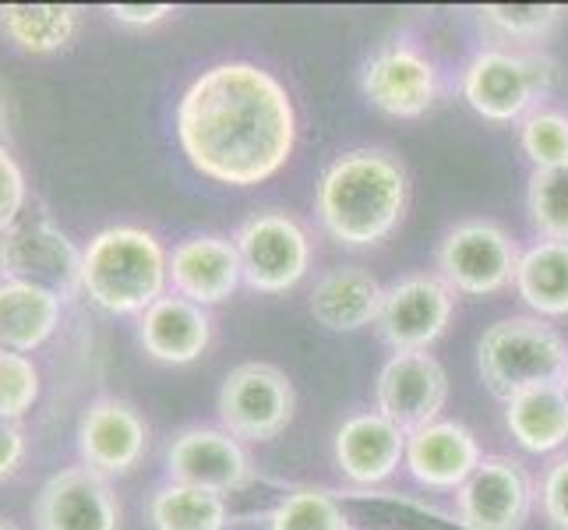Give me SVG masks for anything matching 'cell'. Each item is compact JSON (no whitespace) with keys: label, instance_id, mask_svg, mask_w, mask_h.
<instances>
[{"label":"cell","instance_id":"obj_1","mask_svg":"<svg viewBox=\"0 0 568 530\" xmlns=\"http://www.w3.org/2000/svg\"><path fill=\"white\" fill-rule=\"evenodd\" d=\"M173 128L187 163L230 188L265 184L297 149V107L290 89L251 61L205 68L184 89Z\"/></svg>","mask_w":568,"mask_h":530},{"label":"cell","instance_id":"obj_2","mask_svg":"<svg viewBox=\"0 0 568 530\" xmlns=\"http://www.w3.org/2000/svg\"><path fill=\"white\" fill-rule=\"evenodd\" d=\"M409 206V173L385 149H349L336 156L315 188L325 233L343 248H375L399 230Z\"/></svg>","mask_w":568,"mask_h":530},{"label":"cell","instance_id":"obj_3","mask_svg":"<svg viewBox=\"0 0 568 530\" xmlns=\"http://www.w3.org/2000/svg\"><path fill=\"white\" fill-rule=\"evenodd\" d=\"M82 290L110 316H145L170 290V251L145 227H106L82 248Z\"/></svg>","mask_w":568,"mask_h":530},{"label":"cell","instance_id":"obj_4","mask_svg":"<svg viewBox=\"0 0 568 530\" xmlns=\"http://www.w3.org/2000/svg\"><path fill=\"white\" fill-rule=\"evenodd\" d=\"M555 61L534 50L487 47L469 57L459 89L469 110L491 124H519L544 107L555 86Z\"/></svg>","mask_w":568,"mask_h":530},{"label":"cell","instance_id":"obj_5","mask_svg":"<svg viewBox=\"0 0 568 530\" xmlns=\"http://www.w3.org/2000/svg\"><path fill=\"white\" fill-rule=\"evenodd\" d=\"M568 364L565 337L544 319L513 316L484 329L477 343V368L484 386L505 403L523 389L544 382H561Z\"/></svg>","mask_w":568,"mask_h":530},{"label":"cell","instance_id":"obj_6","mask_svg":"<svg viewBox=\"0 0 568 530\" xmlns=\"http://www.w3.org/2000/svg\"><path fill=\"white\" fill-rule=\"evenodd\" d=\"M519 244L495 220H463L438 244V277L466 298H491L516 283Z\"/></svg>","mask_w":568,"mask_h":530},{"label":"cell","instance_id":"obj_7","mask_svg":"<svg viewBox=\"0 0 568 530\" xmlns=\"http://www.w3.org/2000/svg\"><path fill=\"white\" fill-rule=\"evenodd\" d=\"M220 428L241 442H268L283 436L297 410V392L286 371L265 361L237 364L220 386Z\"/></svg>","mask_w":568,"mask_h":530},{"label":"cell","instance_id":"obj_8","mask_svg":"<svg viewBox=\"0 0 568 530\" xmlns=\"http://www.w3.org/2000/svg\"><path fill=\"white\" fill-rule=\"evenodd\" d=\"M244 283L254 293H286L297 287L311 269V238L301 220L286 212H254L233 233Z\"/></svg>","mask_w":568,"mask_h":530},{"label":"cell","instance_id":"obj_9","mask_svg":"<svg viewBox=\"0 0 568 530\" xmlns=\"http://www.w3.org/2000/svg\"><path fill=\"white\" fill-rule=\"evenodd\" d=\"M0 277L53 290L68 301L82 290V248H74L68 233L47 216L18 220L0 238Z\"/></svg>","mask_w":568,"mask_h":530},{"label":"cell","instance_id":"obj_10","mask_svg":"<svg viewBox=\"0 0 568 530\" xmlns=\"http://www.w3.org/2000/svg\"><path fill=\"white\" fill-rule=\"evenodd\" d=\"M361 89L371 107L388 117L414 121L435 107L442 92L438 64L414 43H385L364 61Z\"/></svg>","mask_w":568,"mask_h":530},{"label":"cell","instance_id":"obj_11","mask_svg":"<svg viewBox=\"0 0 568 530\" xmlns=\"http://www.w3.org/2000/svg\"><path fill=\"white\" fill-rule=\"evenodd\" d=\"M448 400V376L427 350L392 353L375 379V410L406 436L435 424Z\"/></svg>","mask_w":568,"mask_h":530},{"label":"cell","instance_id":"obj_12","mask_svg":"<svg viewBox=\"0 0 568 530\" xmlns=\"http://www.w3.org/2000/svg\"><path fill=\"white\" fill-rule=\"evenodd\" d=\"M534 499V478L519 460L484 457L456 492V517L466 530H523Z\"/></svg>","mask_w":568,"mask_h":530},{"label":"cell","instance_id":"obj_13","mask_svg":"<svg viewBox=\"0 0 568 530\" xmlns=\"http://www.w3.org/2000/svg\"><path fill=\"white\" fill-rule=\"evenodd\" d=\"M36 530H121L124 509L110 478L85 463L57 470L32 506Z\"/></svg>","mask_w":568,"mask_h":530},{"label":"cell","instance_id":"obj_14","mask_svg":"<svg viewBox=\"0 0 568 530\" xmlns=\"http://www.w3.org/2000/svg\"><path fill=\"white\" fill-rule=\"evenodd\" d=\"M456 311V293L442 277L430 272H414L403 277L392 287H385L382 316L378 329L382 340L396 350H430V343H438L445 337L448 322Z\"/></svg>","mask_w":568,"mask_h":530},{"label":"cell","instance_id":"obj_15","mask_svg":"<svg viewBox=\"0 0 568 530\" xmlns=\"http://www.w3.org/2000/svg\"><path fill=\"white\" fill-rule=\"evenodd\" d=\"M166 478L230 496L254 481V463L244 442L233 439L226 428L191 424L166 446Z\"/></svg>","mask_w":568,"mask_h":530},{"label":"cell","instance_id":"obj_16","mask_svg":"<svg viewBox=\"0 0 568 530\" xmlns=\"http://www.w3.org/2000/svg\"><path fill=\"white\" fill-rule=\"evenodd\" d=\"M149 453V424L128 400L100 397L78 421V457L103 478H124Z\"/></svg>","mask_w":568,"mask_h":530},{"label":"cell","instance_id":"obj_17","mask_svg":"<svg viewBox=\"0 0 568 530\" xmlns=\"http://www.w3.org/2000/svg\"><path fill=\"white\" fill-rule=\"evenodd\" d=\"M244 283L237 244L223 233H191L170 251V287L181 298L212 308Z\"/></svg>","mask_w":568,"mask_h":530},{"label":"cell","instance_id":"obj_18","mask_svg":"<svg viewBox=\"0 0 568 530\" xmlns=\"http://www.w3.org/2000/svg\"><path fill=\"white\" fill-rule=\"evenodd\" d=\"M332 453H336V467L349 484H385L406 457V431L378 410H357L336 428Z\"/></svg>","mask_w":568,"mask_h":530},{"label":"cell","instance_id":"obj_19","mask_svg":"<svg viewBox=\"0 0 568 530\" xmlns=\"http://www.w3.org/2000/svg\"><path fill=\"white\" fill-rule=\"evenodd\" d=\"M484 453L477 436L459 421H435L414 436H406V457L403 467L409 478L435 492H459L469 474L480 467Z\"/></svg>","mask_w":568,"mask_h":530},{"label":"cell","instance_id":"obj_20","mask_svg":"<svg viewBox=\"0 0 568 530\" xmlns=\"http://www.w3.org/2000/svg\"><path fill=\"white\" fill-rule=\"evenodd\" d=\"M139 343L160 364L199 361L212 343L209 308L181 298V293H166L145 316H139Z\"/></svg>","mask_w":568,"mask_h":530},{"label":"cell","instance_id":"obj_21","mask_svg":"<svg viewBox=\"0 0 568 530\" xmlns=\"http://www.w3.org/2000/svg\"><path fill=\"white\" fill-rule=\"evenodd\" d=\"M385 287L361 266H336L311 290V316L332 332H357L378 326Z\"/></svg>","mask_w":568,"mask_h":530},{"label":"cell","instance_id":"obj_22","mask_svg":"<svg viewBox=\"0 0 568 530\" xmlns=\"http://www.w3.org/2000/svg\"><path fill=\"white\" fill-rule=\"evenodd\" d=\"M64 298L53 290L0 277V350L32 353L61 326Z\"/></svg>","mask_w":568,"mask_h":530},{"label":"cell","instance_id":"obj_23","mask_svg":"<svg viewBox=\"0 0 568 530\" xmlns=\"http://www.w3.org/2000/svg\"><path fill=\"white\" fill-rule=\"evenodd\" d=\"M505 428L526 453H558L568 442V392L561 382H544L505 400Z\"/></svg>","mask_w":568,"mask_h":530},{"label":"cell","instance_id":"obj_24","mask_svg":"<svg viewBox=\"0 0 568 530\" xmlns=\"http://www.w3.org/2000/svg\"><path fill=\"white\" fill-rule=\"evenodd\" d=\"M0 36L18 53L50 57L74 43L78 8L71 4H0Z\"/></svg>","mask_w":568,"mask_h":530},{"label":"cell","instance_id":"obj_25","mask_svg":"<svg viewBox=\"0 0 568 530\" xmlns=\"http://www.w3.org/2000/svg\"><path fill=\"white\" fill-rule=\"evenodd\" d=\"M516 293L537 319L568 316V241H537L519 254Z\"/></svg>","mask_w":568,"mask_h":530},{"label":"cell","instance_id":"obj_26","mask_svg":"<svg viewBox=\"0 0 568 530\" xmlns=\"http://www.w3.org/2000/svg\"><path fill=\"white\" fill-rule=\"evenodd\" d=\"M149 520L152 530H226L230 506L220 492L166 481L149 499Z\"/></svg>","mask_w":568,"mask_h":530},{"label":"cell","instance_id":"obj_27","mask_svg":"<svg viewBox=\"0 0 568 530\" xmlns=\"http://www.w3.org/2000/svg\"><path fill=\"white\" fill-rule=\"evenodd\" d=\"M268 530H349V520L325 488H293L272 509Z\"/></svg>","mask_w":568,"mask_h":530},{"label":"cell","instance_id":"obj_28","mask_svg":"<svg viewBox=\"0 0 568 530\" xmlns=\"http://www.w3.org/2000/svg\"><path fill=\"white\" fill-rule=\"evenodd\" d=\"M526 209L540 241H568V167L534 170Z\"/></svg>","mask_w":568,"mask_h":530},{"label":"cell","instance_id":"obj_29","mask_svg":"<svg viewBox=\"0 0 568 530\" xmlns=\"http://www.w3.org/2000/svg\"><path fill=\"white\" fill-rule=\"evenodd\" d=\"M480 22L498 32L501 39H516V43H540L565 18L561 4H484Z\"/></svg>","mask_w":568,"mask_h":530},{"label":"cell","instance_id":"obj_30","mask_svg":"<svg viewBox=\"0 0 568 530\" xmlns=\"http://www.w3.org/2000/svg\"><path fill=\"white\" fill-rule=\"evenodd\" d=\"M519 146L534 170L568 167V113L555 107L534 110L526 121H519Z\"/></svg>","mask_w":568,"mask_h":530},{"label":"cell","instance_id":"obj_31","mask_svg":"<svg viewBox=\"0 0 568 530\" xmlns=\"http://www.w3.org/2000/svg\"><path fill=\"white\" fill-rule=\"evenodd\" d=\"M43 397V371L32 353L0 350V418L22 421Z\"/></svg>","mask_w":568,"mask_h":530},{"label":"cell","instance_id":"obj_32","mask_svg":"<svg viewBox=\"0 0 568 530\" xmlns=\"http://www.w3.org/2000/svg\"><path fill=\"white\" fill-rule=\"evenodd\" d=\"M29 202V181H26V170L22 163L14 160V152L0 142V238L22 220Z\"/></svg>","mask_w":568,"mask_h":530},{"label":"cell","instance_id":"obj_33","mask_svg":"<svg viewBox=\"0 0 568 530\" xmlns=\"http://www.w3.org/2000/svg\"><path fill=\"white\" fill-rule=\"evenodd\" d=\"M537 499L551 530H568V453L547 463V470L540 474Z\"/></svg>","mask_w":568,"mask_h":530},{"label":"cell","instance_id":"obj_34","mask_svg":"<svg viewBox=\"0 0 568 530\" xmlns=\"http://www.w3.org/2000/svg\"><path fill=\"white\" fill-rule=\"evenodd\" d=\"M26 453H29V442H26L22 424L0 418V481H8L22 470Z\"/></svg>","mask_w":568,"mask_h":530},{"label":"cell","instance_id":"obj_35","mask_svg":"<svg viewBox=\"0 0 568 530\" xmlns=\"http://www.w3.org/2000/svg\"><path fill=\"white\" fill-rule=\"evenodd\" d=\"M106 14L113 22L131 26V29H152L178 14V8H170V4H110Z\"/></svg>","mask_w":568,"mask_h":530},{"label":"cell","instance_id":"obj_36","mask_svg":"<svg viewBox=\"0 0 568 530\" xmlns=\"http://www.w3.org/2000/svg\"><path fill=\"white\" fill-rule=\"evenodd\" d=\"M0 530H18V527H14L11 520H4V517H0Z\"/></svg>","mask_w":568,"mask_h":530},{"label":"cell","instance_id":"obj_37","mask_svg":"<svg viewBox=\"0 0 568 530\" xmlns=\"http://www.w3.org/2000/svg\"><path fill=\"white\" fill-rule=\"evenodd\" d=\"M561 389L568 392V364H565V371H561Z\"/></svg>","mask_w":568,"mask_h":530}]
</instances>
